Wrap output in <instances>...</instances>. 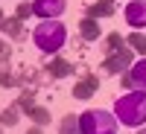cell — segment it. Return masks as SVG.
Listing matches in <instances>:
<instances>
[{"instance_id":"1","label":"cell","mask_w":146,"mask_h":134,"mask_svg":"<svg viewBox=\"0 0 146 134\" xmlns=\"http://www.w3.org/2000/svg\"><path fill=\"white\" fill-rule=\"evenodd\" d=\"M114 117L117 123L129 128H140L146 123V90H129L114 102Z\"/></svg>"},{"instance_id":"2","label":"cell","mask_w":146,"mask_h":134,"mask_svg":"<svg viewBox=\"0 0 146 134\" xmlns=\"http://www.w3.org/2000/svg\"><path fill=\"white\" fill-rule=\"evenodd\" d=\"M32 41H35V47H38L41 53L56 55L64 47V41H67V29H64V23H58V20H44V23L35 26Z\"/></svg>"},{"instance_id":"3","label":"cell","mask_w":146,"mask_h":134,"mask_svg":"<svg viewBox=\"0 0 146 134\" xmlns=\"http://www.w3.org/2000/svg\"><path fill=\"white\" fill-rule=\"evenodd\" d=\"M79 134H117V117L100 108H88L79 114Z\"/></svg>"},{"instance_id":"4","label":"cell","mask_w":146,"mask_h":134,"mask_svg":"<svg viewBox=\"0 0 146 134\" xmlns=\"http://www.w3.org/2000/svg\"><path fill=\"white\" fill-rule=\"evenodd\" d=\"M131 53H135V50L126 44L123 50H117V53H111V55H105V61H102V73H108V76H120L123 70H129L131 64H135Z\"/></svg>"},{"instance_id":"5","label":"cell","mask_w":146,"mask_h":134,"mask_svg":"<svg viewBox=\"0 0 146 134\" xmlns=\"http://www.w3.org/2000/svg\"><path fill=\"white\" fill-rule=\"evenodd\" d=\"M123 88L126 90H146V55L131 64L129 73H123Z\"/></svg>"},{"instance_id":"6","label":"cell","mask_w":146,"mask_h":134,"mask_svg":"<svg viewBox=\"0 0 146 134\" xmlns=\"http://www.w3.org/2000/svg\"><path fill=\"white\" fill-rule=\"evenodd\" d=\"M67 0H32V15L41 20H56L64 12Z\"/></svg>"},{"instance_id":"7","label":"cell","mask_w":146,"mask_h":134,"mask_svg":"<svg viewBox=\"0 0 146 134\" xmlns=\"http://www.w3.org/2000/svg\"><path fill=\"white\" fill-rule=\"evenodd\" d=\"M126 23L131 29H143L146 26V0H131L126 6Z\"/></svg>"},{"instance_id":"8","label":"cell","mask_w":146,"mask_h":134,"mask_svg":"<svg viewBox=\"0 0 146 134\" xmlns=\"http://www.w3.org/2000/svg\"><path fill=\"white\" fill-rule=\"evenodd\" d=\"M96 90H100V79H96L94 73H85V76L73 84V96H76V99H88Z\"/></svg>"},{"instance_id":"9","label":"cell","mask_w":146,"mask_h":134,"mask_svg":"<svg viewBox=\"0 0 146 134\" xmlns=\"http://www.w3.org/2000/svg\"><path fill=\"white\" fill-rule=\"evenodd\" d=\"M44 70L50 73V79H64V76H70V73L76 70V67H73L70 61H64V58H58V55H53L50 61H47V67H44Z\"/></svg>"},{"instance_id":"10","label":"cell","mask_w":146,"mask_h":134,"mask_svg":"<svg viewBox=\"0 0 146 134\" xmlns=\"http://www.w3.org/2000/svg\"><path fill=\"white\" fill-rule=\"evenodd\" d=\"M114 15V0H94L88 6V18H111Z\"/></svg>"},{"instance_id":"11","label":"cell","mask_w":146,"mask_h":134,"mask_svg":"<svg viewBox=\"0 0 146 134\" xmlns=\"http://www.w3.org/2000/svg\"><path fill=\"white\" fill-rule=\"evenodd\" d=\"M79 35H82V41H96L100 38V20L85 15L82 23H79Z\"/></svg>"},{"instance_id":"12","label":"cell","mask_w":146,"mask_h":134,"mask_svg":"<svg viewBox=\"0 0 146 134\" xmlns=\"http://www.w3.org/2000/svg\"><path fill=\"white\" fill-rule=\"evenodd\" d=\"M123 47H126V38H123L120 32H111V35L102 41V53L111 55V53H117V50H123Z\"/></svg>"},{"instance_id":"13","label":"cell","mask_w":146,"mask_h":134,"mask_svg":"<svg viewBox=\"0 0 146 134\" xmlns=\"http://www.w3.org/2000/svg\"><path fill=\"white\" fill-rule=\"evenodd\" d=\"M3 32L9 35V38H23V20L15 18V15L6 18V20H3Z\"/></svg>"},{"instance_id":"14","label":"cell","mask_w":146,"mask_h":134,"mask_svg":"<svg viewBox=\"0 0 146 134\" xmlns=\"http://www.w3.org/2000/svg\"><path fill=\"white\" fill-rule=\"evenodd\" d=\"M18 108H21V111L23 114H29L32 111V108H35V88H23L21 90V96H18V102H15Z\"/></svg>"},{"instance_id":"15","label":"cell","mask_w":146,"mask_h":134,"mask_svg":"<svg viewBox=\"0 0 146 134\" xmlns=\"http://www.w3.org/2000/svg\"><path fill=\"white\" fill-rule=\"evenodd\" d=\"M126 44H129V47H131V50H135V53H140V55H146V32H140V29H135V32H131L129 38H126Z\"/></svg>"},{"instance_id":"16","label":"cell","mask_w":146,"mask_h":134,"mask_svg":"<svg viewBox=\"0 0 146 134\" xmlns=\"http://www.w3.org/2000/svg\"><path fill=\"white\" fill-rule=\"evenodd\" d=\"M18 114H21V108L18 105H9V108H3L0 111V125H18Z\"/></svg>"},{"instance_id":"17","label":"cell","mask_w":146,"mask_h":134,"mask_svg":"<svg viewBox=\"0 0 146 134\" xmlns=\"http://www.w3.org/2000/svg\"><path fill=\"white\" fill-rule=\"evenodd\" d=\"M29 119H32V125H47L50 123V111H47V108H41V105H35L32 111H29Z\"/></svg>"},{"instance_id":"18","label":"cell","mask_w":146,"mask_h":134,"mask_svg":"<svg viewBox=\"0 0 146 134\" xmlns=\"http://www.w3.org/2000/svg\"><path fill=\"white\" fill-rule=\"evenodd\" d=\"M58 131H62V134H79V117L76 114L64 117L62 123H58Z\"/></svg>"},{"instance_id":"19","label":"cell","mask_w":146,"mask_h":134,"mask_svg":"<svg viewBox=\"0 0 146 134\" xmlns=\"http://www.w3.org/2000/svg\"><path fill=\"white\" fill-rule=\"evenodd\" d=\"M29 15H32V3H29V0H21V3H18V9H15V18L27 20Z\"/></svg>"},{"instance_id":"20","label":"cell","mask_w":146,"mask_h":134,"mask_svg":"<svg viewBox=\"0 0 146 134\" xmlns=\"http://www.w3.org/2000/svg\"><path fill=\"white\" fill-rule=\"evenodd\" d=\"M27 134H44V125H32V128H29Z\"/></svg>"},{"instance_id":"21","label":"cell","mask_w":146,"mask_h":134,"mask_svg":"<svg viewBox=\"0 0 146 134\" xmlns=\"http://www.w3.org/2000/svg\"><path fill=\"white\" fill-rule=\"evenodd\" d=\"M0 55H9V47H6V41L0 38Z\"/></svg>"},{"instance_id":"22","label":"cell","mask_w":146,"mask_h":134,"mask_svg":"<svg viewBox=\"0 0 146 134\" xmlns=\"http://www.w3.org/2000/svg\"><path fill=\"white\" fill-rule=\"evenodd\" d=\"M3 20H6V15H3V9H0V32H3Z\"/></svg>"},{"instance_id":"23","label":"cell","mask_w":146,"mask_h":134,"mask_svg":"<svg viewBox=\"0 0 146 134\" xmlns=\"http://www.w3.org/2000/svg\"><path fill=\"white\" fill-rule=\"evenodd\" d=\"M0 134H3V125H0Z\"/></svg>"},{"instance_id":"24","label":"cell","mask_w":146,"mask_h":134,"mask_svg":"<svg viewBox=\"0 0 146 134\" xmlns=\"http://www.w3.org/2000/svg\"><path fill=\"white\" fill-rule=\"evenodd\" d=\"M140 134H146V131H140Z\"/></svg>"}]
</instances>
